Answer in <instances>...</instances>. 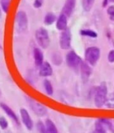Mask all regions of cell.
<instances>
[{"instance_id":"cell-18","label":"cell","mask_w":114,"mask_h":133,"mask_svg":"<svg viewBox=\"0 0 114 133\" xmlns=\"http://www.w3.org/2000/svg\"><path fill=\"white\" fill-rule=\"evenodd\" d=\"M43 85H44L46 93L49 95H52L53 93V89L52 87V83L48 79H45L43 82Z\"/></svg>"},{"instance_id":"cell-31","label":"cell","mask_w":114,"mask_h":133,"mask_svg":"<svg viewBox=\"0 0 114 133\" xmlns=\"http://www.w3.org/2000/svg\"><path fill=\"white\" fill-rule=\"evenodd\" d=\"M2 48V46H1V45H0V48Z\"/></svg>"},{"instance_id":"cell-10","label":"cell","mask_w":114,"mask_h":133,"mask_svg":"<svg viewBox=\"0 0 114 133\" xmlns=\"http://www.w3.org/2000/svg\"><path fill=\"white\" fill-rule=\"evenodd\" d=\"M53 73V69L48 62H45L40 66L39 75L43 77H48L52 76Z\"/></svg>"},{"instance_id":"cell-2","label":"cell","mask_w":114,"mask_h":133,"mask_svg":"<svg viewBox=\"0 0 114 133\" xmlns=\"http://www.w3.org/2000/svg\"><path fill=\"white\" fill-rule=\"evenodd\" d=\"M107 88L105 83H102L101 85L98 88L95 95V104L98 107L104 105L106 101Z\"/></svg>"},{"instance_id":"cell-12","label":"cell","mask_w":114,"mask_h":133,"mask_svg":"<svg viewBox=\"0 0 114 133\" xmlns=\"http://www.w3.org/2000/svg\"><path fill=\"white\" fill-rule=\"evenodd\" d=\"M67 17L61 13L57 21V29L59 31H64L67 29Z\"/></svg>"},{"instance_id":"cell-28","label":"cell","mask_w":114,"mask_h":133,"mask_svg":"<svg viewBox=\"0 0 114 133\" xmlns=\"http://www.w3.org/2000/svg\"><path fill=\"white\" fill-rule=\"evenodd\" d=\"M5 133H12V131H10V130H8V131L6 132Z\"/></svg>"},{"instance_id":"cell-20","label":"cell","mask_w":114,"mask_h":133,"mask_svg":"<svg viewBox=\"0 0 114 133\" xmlns=\"http://www.w3.org/2000/svg\"><path fill=\"white\" fill-rule=\"evenodd\" d=\"M11 0H1V7L3 11L5 13L8 12L9 8V4H10Z\"/></svg>"},{"instance_id":"cell-23","label":"cell","mask_w":114,"mask_h":133,"mask_svg":"<svg viewBox=\"0 0 114 133\" xmlns=\"http://www.w3.org/2000/svg\"><path fill=\"white\" fill-rule=\"evenodd\" d=\"M37 129L40 133H48V130L46 129V127L42 123V122H39L37 123Z\"/></svg>"},{"instance_id":"cell-5","label":"cell","mask_w":114,"mask_h":133,"mask_svg":"<svg viewBox=\"0 0 114 133\" xmlns=\"http://www.w3.org/2000/svg\"><path fill=\"white\" fill-rule=\"evenodd\" d=\"M59 44L64 50L70 48L71 45V33L69 29L64 30L61 32L59 39Z\"/></svg>"},{"instance_id":"cell-25","label":"cell","mask_w":114,"mask_h":133,"mask_svg":"<svg viewBox=\"0 0 114 133\" xmlns=\"http://www.w3.org/2000/svg\"><path fill=\"white\" fill-rule=\"evenodd\" d=\"M43 0H35L34 3H33V6L36 8H41L43 5Z\"/></svg>"},{"instance_id":"cell-1","label":"cell","mask_w":114,"mask_h":133,"mask_svg":"<svg viewBox=\"0 0 114 133\" xmlns=\"http://www.w3.org/2000/svg\"><path fill=\"white\" fill-rule=\"evenodd\" d=\"M36 39L37 44L42 48H48L50 44L49 34L48 31L45 29L44 28H39L36 31Z\"/></svg>"},{"instance_id":"cell-30","label":"cell","mask_w":114,"mask_h":133,"mask_svg":"<svg viewBox=\"0 0 114 133\" xmlns=\"http://www.w3.org/2000/svg\"><path fill=\"white\" fill-rule=\"evenodd\" d=\"M111 2H114V0H111Z\"/></svg>"},{"instance_id":"cell-22","label":"cell","mask_w":114,"mask_h":133,"mask_svg":"<svg viewBox=\"0 0 114 133\" xmlns=\"http://www.w3.org/2000/svg\"><path fill=\"white\" fill-rule=\"evenodd\" d=\"M8 127V122L6 120V118L4 117H0V127L2 129H6Z\"/></svg>"},{"instance_id":"cell-16","label":"cell","mask_w":114,"mask_h":133,"mask_svg":"<svg viewBox=\"0 0 114 133\" xmlns=\"http://www.w3.org/2000/svg\"><path fill=\"white\" fill-rule=\"evenodd\" d=\"M55 19H56V17L53 13H48V14H46L45 17L44 23L45 25H50L55 22Z\"/></svg>"},{"instance_id":"cell-27","label":"cell","mask_w":114,"mask_h":133,"mask_svg":"<svg viewBox=\"0 0 114 133\" xmlns=\"http://www.w3.org/2000/svg\"><path fill=\"white\" fill-rule=\"evenodd\" d=\"M108 2L109 0H104L103 1V7H105L107 5V3H108Z\"/></svg>"},{"instance_id":"cell-15","label":"cell","mask_w":114,"mask_h":133,"mask_svg":"<svg viewBox=\"0 0 114 133\" xmlns=\"http://www.w3.org/2000/svg\"><path fill=\"white\" fill-rule=\"evenodd\" d=\"M45 127L47 130H48V133H58V129H57L55 124L50 119L46 120Z\"/></svg>"},{"instance_id":"cell-14","label":"cell","mask_w":114,"mask_h":133,"mask_svg":"<svg viewBox=\"0 0 114 133\" xmlns=\"http://www.w3.org/2000/svg\"><path fill=\"white\" fill-rule=\"evenodd\" d=\"M33 58L35 64L37 66L40 67L43 63V54L39 48H36L33 50Z\"/></svg>"},{"instance_id":"cell-11","label":"cell","mask_w":114,"mask_h":133,"mask_svg":"<svg viewBox=\"0 0 114 133\" xmlns=\"http://www.w3.org/2000/svg\"><path fill=\"white\" fill-rule=\"evenodd\" d=\"M0 106H1L2 109L5 111V113L8 115L11 118H12V119H13L15 123H18V124L19 123V119H18V116L16 115V114L14 113V111H13L8 105H6L5 103H0Z\"/></svg>"},{"instance_id":"cell-24","label":"cell","mask_w":114,"mask_h":133,"mask_svg":"<svg viewBox=\"0 0 114 133\" xmlns=\"http://www.w3.org/2000/svg\"><path fill=\"white\" fill-rule=\"evenodd\" d=\"M107 14L110 15V18L111 21H114V6H110L107 9Z\"/></svg>"},{"instance_id":"cell-17","label":"cell","mask_w":114,"mask_h":133,"mask_svg":"<svg viewBox=\"0 0 114 133\" xmlns=\"http://www.w3.org/2000/svg\"><path fill=\"white\" fill-rule=\"evenodd\" d=\"M95 0H82V6L86 11H89L93 8Z\"/></svg>"},{"instance_id":"cell-13","label":"cell","mask_w":114,"mask_h":133,"mask_svg":"<svg viewBox=\"0 0 114 133\" xmlns=\"http://www.w3.org/2000/svg\"><path fill=\"white\" fill-rule=\"evenodd\" d=\"M81 74H82V78L83 80H88V78L92 74V69L88 66L86 63L82 62L81 65Z\"/></svg>"},{"instance_id":"cell-4","label":"cell","mask_w":114,"mask_h":133,"mask_svg":"<svg viewBox=\"0 0 114 133\" xmlns=\"http://www.w3.org/2000/svg\"><path fill=\"white\" fill-rule=\"evenodd\" d=\"M100 56V50L98 47H89L86 51L85 57L86 61L90 64L94 65L99 60Z\"/></svg>"},{"instance_id":"cell-21","label":"cell","mask_w":114,"mask_h":133,"mask_svg":"<svg viewBox=\"0 0 114 133\" xmlns=\"http://www.w3.org/2000/svg\"><path fill=\"white\" fill-rule=\"evenodd\" d=\"M94 133H106L101 122H97L95 123V130Z\"/></svg>"},{"instance_id":"cell-29","label":"cell","mask_w":114,"mask_h":133,"mask_svg":"<svg viewBox=\"0 0 114 133\" xmlns=\"http://www.w3.org/2000/svg\"><path fill=\"white\" fill-rule=\"evenodd\" d=\"M2 17V11L0 9V18Z\"/></svg>"},{"instance_id":"cell-26","label":"cell","mask_w":114,"mask_h":133,"mask_svg":"<svg viewBox=\"0 0 114 133\" xmlns=\"http://www.w3.org/2000/svg\"><path fill=\"white\" fill-rule=\"evenodd\" d=\"M108 60L110 62H114V50H111L108 54Z\"/></svg>"},{"instance_id":"cell-6","label":"cell","mask_w":114,"mask_h":133,"mask_svg":"<svg viewBox=\"0 0 114 133\" xmlns=\"http://www.w3.org/2000/svg\"><path fill=\"white\" fill-rule=\"evenodd\" d=\"M66 61L68 66L71 68L78 67L82 62L81 58L73 51L70 52L67 54L66 56Z\"/></svg>"},{"instance_id":"cell-3","label":"cell","mask_w":114,"mask_h":133,"mask_svg":"<svg viewBox=\"0 0 114 133\" xmlns=\"http://www.w3.org/2000/svg\"><path fill=\"white\" fill-rule=\"evenodd\" d=\"M17 30L19 32H24L28 26V19L27 14L23 11L18 12L15 18Z\"/></svg>"},{"instance_id":"cell-7","label":"cell","mask_w":114,"mask_h":133,"mask_svg":"<svg viewBox=\"0 0 114 133\" xmlns=\"http://www.w3.org/2000/svg\"><path fill=\"white\" fill-rule=\"evenodd\" d=\"M30 105L33 111L39 117H43L47 113V111H48L47 109L44 106L42 105V104L39 103L33 100H30Z\"/></svg>"},{"instance_id":"cell-19","label":"cell","mask_w":114,"mask_h":133,"mask_svg":"<svg viewBox=\"0 0 114 133\" xmlns=\"http://www.w3.org/2000/svg\"><path fill=\"white\" fill-rule=\"evenodd\" d=\"M81 35L83 36H88V37H92V38H96L98 35L95 31L92 30H82L81 31Z\"/></svg>"},{"instance_id":"cell-9","label":"cell","mask_w":114,"mask_h":133,"mask_svg":"<svg viewBox=\"0 0 114 133\" xmlns=\"http://www.w3.org/2000/svg\"><path fill=\"white\" fill-rule=\"evenodd\" d=\"M76 0H66L63 8V14L67 17H70L74 10Z\"/></svg>"},{"instance_id":"cell-8","label":"cell","mask_w":114,"mask_h":133,"mask_svg":"<svg viewBox=\"0 0 114 133\" xmlns=\"http://www.w3.org/2000/svg\"><path fill=\"white\" fill-rule=\"evenodd\" d=\"M20 114H21V120L25 126V127L28 129L29 130H31L33 129V121L30 117L28 111L25 109H20Z\"/></svg>"}]
</instances>
